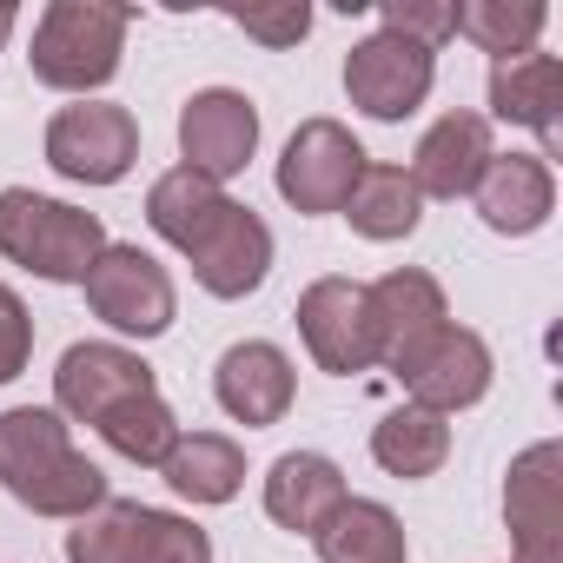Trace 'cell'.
<instances>
[{
	"mask_svg": "<svg viewBox=\"0 0 563 563\" xmlns=\"http://www.w3.org/2000/svg\"><path fill=\"white\" fill-rule=\"evenodd\" d=\"M312 543H319V563H405L411 556L398 510L378 504V497H345L312 530Z\"/></svg>",
	"mask_w": 563,
	"mask_h": 563,
	"instance_id": "cell-21",
	"label": "cell"
},
{
	"mask_svg": "<svg viewBox=\"0 0 563 563\" xmlns=\"http://www.w3.org/2000/svg\"><path fill=\"white\" fill-rule=\"evenodd\" d=\"M490 345L477 339V332H464V325H444L405 372H398V385L411 391V405L418 411H431V418H451V411H471L484 391H490Z\"/></svg>",
	"mask_w": 563,
	"mask_h": 563,
	"instance_id": "cell-16",
	"label": "cell"
},
{
	"mask_svg": "<svg viewBox=\"0 0 563 563\" xmlns=\"http://www.w3.org/2000/svg\"><path fill=\"white\" fill-rule=\"evenodd\" d=\"M431 87H438V54L418 47V41H405V34L378 27V34H365L345 54V93H352V107L365 120L398 126V120H411L431 100Z\"/></svg>",
	"mask_w": 563,
	"mask_h": 563,
	"instance_id": "cell-8",
	"label": "cell"
},
{
	"mask_svg": "<svg viewBox=\"0 0 563 563\" xmlns=\"http://www.w3.org/2000/svg\"><path fill=\"white\" fill-rule=\"evenodd\" d=\"M378 21H385V34H405V41H418V47H431V54L457 34L451 0H385Z\"/></svg>",
	"mask_w": 563,
	"mask_h": 563,
	"instance_id": "cell-28",
	"label": "cell"
},
{
	"mask_svg": "<svg viewBox=\"0 0 563 563\" xmlns=\"http://www.w3.org/2000/svg\"><path fill=\"white\" fill-rule=\"evenodd\" d=\"M100 252H107L100 212L47 199L34 186H0V258L8 265L47 278V286H80Z\"/></svg>",
	"mask_w": 563,
	"mask_h": 563,
	"instance_id": "cell-2",
	"label": "cell"
},
{
	"mask_svg": "<svg viewBox=\"0 0 563 563\" xmlns=\"http://www.w3.org/2000/svg\"><path fill=\"white\" fill-rule=\"evenodd\" d=\"M299 339L312 352L319 372L332 378H352V372H372L378 352H372V312H365V286L358 278H312V286L299 292Z\"/></svg>",
	"mask_w": 563,
	"mask_h": 563,
	"instance_id": "cell-10",
	"label": "cell"
},
{
	"mask_svg": "<svg viewBox=\"0 0 563 563\" xmlns=\"http://www.w3.org/2000/svg\"><path fill=\"white\" fill-rule=\"evenodd\" d=\"M563 67H556V54H517V60H490V113L497 120H510V126H530L537 140H543V166L556 159V146H563ZM484 113V120H490Z\"/></svg>",
	"mask_w": 563,
	"mask_h": 563,
	"instance_id": "cell-19",
	"label": "cell"
},
{
	"mask_svg": "<svg viewBox=\"0 0 563 563\" xmlns=\"http://www.w3.org/2000/svg\"><path fill=\"white\" fill-rule=\"evenodd\" d=\"M225 212V186H212L206 173H192V166H173V173H159L153 179V192H146V225L166 239V245H192L212 219Z\"/></svg>",
	"mask_w": 563,
	"mask_h": 563,
	"instance_id": "cell-25",
	"label": "cell"
},
{
	"mask_svg": "<svg viewBox=\"0 0 563 563\" xmlns=\"http://www.w3.org/2000/svg\"><path fill=\"white\" fill-rule=\"evenodd\" d=\"M126 464H166V451L179 444V418H173V405L159 398V391H146V398H126L120 411H107L100 424H93Z\"/></svg>",
	"mask_w": 563,
	"mask_h": 563,
	"instance_id": "cell-27",
	"label": "cell"
},
{
	"mask_svg": "<svg viewBox=\"0 0 563 563\" xmlns=\"http://www.w3.org/2000/svg\"><path fill=\"white\" fill-rule=\"evenodd\" d=\"M186 258H192V278L212 299H245V292L265 286V272H272V225L252 206L225 199V212L186 245Z\"/></svg>",
	"mask_w": 563,
	"mask_h": 563,
	"instance_id": "cell-14",
	"label": "cell"
},
{
	"mask_svg": "<svg viewBox=\"0 0 563 563\" xmlns=\"http://www.w3.org/2000/svg\"><path fill=\"white\" fill-rule=\"evenodd\" d=\"M232 27L245 41H265V47H299L312 34V8L306 0H286V8H245V14H232Z\"/></svg>",
	"mask_w": 563,
	"mask_h": 563,
	"instance_id": "cell-29",
	"label": "cell"
},
{
	"mask_svg": "<svg viewBox=\"0 0 563 563\" xmlns=\"http://www.w3.org/2000/svg\"><path fill=\"white\" fill-rule=\"evenodd\" d=\"M345 219H352V232H358V239L391 245V239H411V232H418L424 199H418V186H411V173H405V166H378V159H372V166L358 173L352 199H345Z\"/></svg>",
	"mask_w": 563,
	"mask_h": 563,
	"instance_id": "cell-23",
	"label": "cell"
},
{
	"mask_svg": "<svg viewBox=\"0 0 563 563\" xmlns=\"http://www.w3.org/2000/svg\"><path fill=\"white\" fill-rule=\"evenodd\" d=\"M345 497H352L345 490V471L325 451H286V457H272V471H265V517L278 530L312 537Z\"/></svg>",
	"mask_w": 563,
	"mask_h": 563,
	"instance_id": "cell-20",
	"label": "cell"
},
{
	"mask_svg": "<svg viewBox=\"0 0 563 563\" xmlns=\"http://www.w3.org/2000/svg\"><path fill=\"white\" fill-rule=\"evenodd\" d=\"M451 21L490 60H517V54H537V34H543L550 8H543V0H457Z\"/></svg>",
	"mask_w": 563,
	"mask_h": 563,
	"instance_id": "cell-26",
	"label": "cell"
},
{
	"mask_svg": "<svg viewBox=\"0 0 563 563\" xmlns=\"http://www.w3.org/2000/svg\"><path fill=\"white\" fill-rule=\"evenodd\" d=\"M126 27L133 14L126 8H100V0H54V8L34 21V80L54 87V93H93L120 74V54H126Z\"/></svg>",
	"mask_w": 563,
	"mask_h": 563,
	"instance_id": "cell-3",
	"label": "cell"
},
{
	"mask_svg": "<svg viewBox=\"0 0 563 563\" xmlns=\"http://www.w3.org/2000/svg\"><path fill=\"white\" fill-rule=\"evenodd\" d=\"M212 398H219V411H225L232 424L265 431V424L286 418L292 398H299L292 358L278 352L272 339H239V345H225V358L212 365Z\"/></svg>",
	"mask_w": 563,
	"mask_h": 563,
	"instance_id": "cell-15",
	"label": "cell"
},
{
	"mask_svg": "<svg viewBox=\"0 0 563 563\" xmlns=\"http://www.w3.org/2000/svg\"><path fill=\"white\" fill-rule=\"evenodd\" d=\"M34 358V319L14 286H0V385H14Z\"/></svg>",
	"mask_w": 563,
	"mask_h": 563,
	"instance_id": "cell-30",
	"label": "cell"
},
{
	"mask_svg": "<svg viewBox=\"0 0 563 563\" xmlns=\"http://www.w3.org/2000/svg\"><path fill=\"white\" fill-rule=\"evenodd\" d=\"M159 391L153 385V365L126 345H107V339H87V345H67L60 352V372H54V411L74 418V424H100L107 411H120L126 398H146Z\"/></svg>",
	"mask_w": 563,
	"mask_h": 563,
	"instance_id": "cell-13",
	"label": "cell"
},
{
	"mask_svg": "<svg viewBox=\"0 0 563 563\" xmlns=\"http://www.w3.org/2000/svg\"><path fill=\"white\" fill-rule=\"evenodd\" d=\"M80 286H87L93 319L113 325L120 339H159V332H173V319H179L173 272H166L153 252H140V245H113V239H107V252L93 258V272L80 278Z\"/></svg>",
	"mask_w": 563,
	"mask_h": 563,
	"instance_id": "cell-5",
	"label": "cell"
},
{
	"mask_svg": "<svg viewBox=\"0 0 563 563\" xmlns=\"http://www.w3.org/2000/svg\"><path fill=\"white\" fill-rule=\"evenodd\" d=\"M471 199H477V219H484L490 232L530 239V232H543L550 212H556V173H550L537 153H490V166L477 173Z\"/></svg>",
	"mask_w": 563,
	"mask_h": 563,
	"instance_id": "cell-17",
	"label": "cell"
},
{
	"mask_svg": "<svg viewBox=\"0 0 563 563\" xmlns=\"http://www.w3.org/2000/svg\"><path fill=\"white\" fill-rule=\"evenodd\" d=\"M252 153H258V107L239 87H199L179 107V166L225 186L232 173L252 166Z\"/></svg>",
	"mask_w": 563,
	"mask_h": 563,
	"instance_id": "cell-11",
	"label": "cell"
},
{
	"mask_svg": "<svg viewBox=\"0 0 563 563\" xmlns=\"http://www.w3.org/2000/svg\"><path fill=\"white\" fill-rule=\"evenodd\" d=\"M365 312H372V352H378V365L391 378L451 325L444 286H438L424 265H398V272L378 278V286H365Z\"/></svg>",
	"mask_w": 563,
	"mask_h": 563,
	"instance_id": "cell-9",
	"label": "cell"
},
{
	"mask_svg": "<svg viewBox=\"0 0 563 563\" xmlns=\"http://www.w3.org/2000/svg\"><path fill=\"white\" fill-rule=\"evenodd\" d=\"M490 120L471 113V107H451L411 153V186L418 199H471L477 173L490 166Z\"/></svg>",
	"mask_w": 563,
	"mask_h": 563,
	"instance_id": "cell-18",
	"label": "cell"
},
{
	"mask_svg": "<svg viewBox=\"0 0 563 563\" xmlns=\"http://www.w3.org/2000/svg\"><path fill=\"white\" fill-rule=\"evenodd\" d=\"M14 21H21V14L8 8V0H0V47H8V34H14Z\"/></svg>",
	"mask_w": 563,
	"mask_h": 563,
	"instance_id": "cell-31",
	"label": "cell"
},
{
	"mask_svg": "<svg viewBox=\"0 0 563 563\" xmlns=\"http://www.w3.org/2000/svg\"><path fill=\"white\" fill-rule=\"evenodd\" d=\"M372 166V153L352 140V126L339 120H299V133L286 140V153H278V199H286L292 212L306 219H325V212H345L358 173Z\"/></svg>",
	"mask_w": 563,
	"mask_h": 563,
	"instance_id": "cell-6",
	"label": "cell"
},
{
	"mask_svg": "<svg viewBox=\"0 0 563 563\" xmlns=\"http://www.w3.org/2000/svg\"><path fill=\"white\" fill-rule=\"evenodd\" d=\"M67 563H212V537L140 497H107L67 530Z\"/></svg>",
	"mask_w": 563,
	"mask_h": 563,
	"instance_id": "cell-4",
	"label": "cell"
},
{
	"mask_svg": "<svg viewBox=\"0 0 563 563\" xmlns=\"http://www.w3.org/2000/svg\"><path fill=\"white\" fill-rule=\"evenodd\" d=\"M504 523L517 563H563V444H530L504 477Z\"/></svg>",
	"mask_w": 563,
	"mask_h": 563,
	"instance_id": "cell-12",
	"label": "cell"
},
{
	"mask_svg": "<svg viewBox=\"0 0 563 563\" xmlns=\"http://www.w3.org/2000/svg\"><path fill=\"white\" fill-rule=\"evenodd\" d=\"M0 490L27 504L34 517H67V523H80L87 510H100L113 497L107 471L74 451L67 418L47 405L0 411Z\"/></svg>",
	"mask_w": 563,
	"mask_h": 563,
	"instance_id": "cell-1",
	"label": "cell"
},
{
	"mask_svg": "<svg viewBox=\"0 0 563 563\" xmlns=\"http://www.w3.org/2000/svg\"><path fill=\"white\" fill-rule=\"evenodd\" d=\"M159 477L173 484V497L186 504H232L245 484V451L225 431H179V444L166 451Z\"/></svg>",
	"mask_w": 563,
	"mask_h": 563,
	"instance_id": "cell-22",
	"label": "cell"
},
{
	"mask_svg": "<svg viewBox=\"0 0 563 563\" xmlns=\"http://www.w3.org/2000/svg\"><path fill=\"white\" fill-rule=\"evenodd\" d=\"M140 159V120L120 100H74L47 120V166L74 186H120Z\"/></svg>",
	"mask_w": 563,
	"mask_h": 563,
	"instance_id": "cell-7",
	"label": "cell"
},
{
	"mask_svg": "<svg viewBox=\"0 0 563 563\" xmlns=\"http://www.w3.org/2000/svg\"><path fill=\"white\" fill-rule=\"evenodd\" d=\"M372 457H378V471H391L405 484L411 477H438L444 457H451V424L418 411V405H398V411H385L372 424Z\"/></svg>",
	"mask_w": 563,
	"mask_h": 563,
	"instance_id": "cell-24",
	"label": "cell"
}]
</instances>
